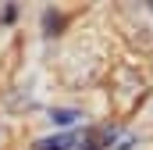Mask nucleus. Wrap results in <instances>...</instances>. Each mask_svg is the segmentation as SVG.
Masks as SVG:
<instances>
[{
    "label": "nucleus",
    "mask_w": 153,
    "mask_h": 150,
    "mask_svg": "<svg viewBox=\"0 0 153 150\" xmlns=\"http://www.w3.org/2000/svg\"><path fill=\"white\" fill-rule=\"evenodd\" d=\"M71 143H75V136H53V140H43L39 150H68Z\"/></svg>",
    "instance_id": "obj_1"
},
{
    "label": "nucleus",
    "mask_w": 153,
    "mask_h": 150,
    "mask_svg": "<svg viewBox=\"0 0 153 150\" xmlns=\"http://www.w3.org/2000/svg\"><path fill=\"white\" fill-rule=\"evenodd\" d=\"M50 118H53V125H71V122H78L82 114H78V111H68V107H57Z\"/></svg>",
    "instance_id": "obj_2"
},
{
    "label": "nucleus",
    "mask_w": 153,
    "mask_h": 150,
    "mask_svg": "<svg viewBox=\"0 0 153 150\" xmlns=\"http://www.w3.org/2000/svg\"><path fill=\"white\" fill-rule=\"evenodd\" d=\"M43 22H46V32H53V29H61V25H64V14H57V11H46V18H43Z\"/></svg>",
    "instance_id": "obj_3"
}]
</instances>
